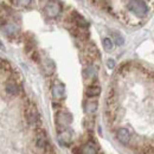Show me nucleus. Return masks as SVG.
Segmentation results:
<instances>
[{"instance_id":"obj_1","label":"nucleus","mask_w":154,"mask_h":154,"mask_svg":"<svg viewBox=\"0 0 154 154\" xmlns=\"http://www.w3.org/2000/svg\"><path fill=\"white\" fill-rule=\"evenodd\" d=\"M24 115H25V119H26L27 123H30V125H36L38 122V110H37L35 103L32 101H30V100H26L25 109H24Z\"/></svg>"},{"instance_id":"obj_2","label":"nucleus","mask_w":154,"mask_h":154,"mask_svg":"<svg viewBox=\"0 0 154 154\" xmlns=\"http://www.w3.org/2000/svg\"><path fill=\"white\" fill-rule=\"evenodd\" d=\"M127 8L136 16L145 17L148 13V6L143 0H129Z\"/></svg>"},{"instance_id":"obj_3","label":"nucleus","mask_w":154,"mask_h":154,"mask_svg":"<svg viewBox=\"0 0 154 154\" xmlns=\"http://www.w3.org/2000/svg\"><path fill=\"white\" fill-rule=\"evenodd\" d=\"M71 121H72V116H71V114H69L66 112L59 110L57 114H56L57 126L59 128H62V131H65V128L71 123Z\"/></svg>"},{"instance_id":"obj_4","label":"nucleus","mask_w":154,"mask_h":154,"mask_svg":"<svg viewBox=\"0 0 154 154\" xmlns=\"http://www.w3.org/2000/svg\"><path fill=\"white\" fill-rule=\"evenodd\" d=\"M44 11H45V13H46L50 18H56L58 14L60 13L62 7H60V5H59L58 2L50 0V1H48V2L45 4Z\"/></svg>"},{"instance_id":"obj_5","label":"nucleus","mask_w":154,"mask_h":154,"mask_svg":"<svg viewBox=\"0 0 154 154\" xmlns=\"http://www.w3.org/2000/svg\"><path fill=\"white\" fill-rule=\"evenodd\" d=\"M48 135L44 128H37L36 129V146L39 149H45L48 146Z\"/></svg>"},{"instance_id":"obj_6","label":"nucleus","mask_w":154,"mask_h":154,"mask_svg":"<svg viewBox=\"0 0 154 154\" xmlns=\"http://www.w3.org/2000/svg\"><path fill=\"white\" fill-rule=\"evenodd\" d=\"M116 139L123 143V145H128L132 140V133L127 129V128H119L116 131Z\"/></svg>"},{"instance_id":"obj_7","label":"nucleus","mask_w":154,"mask_h":154,"mask_svg":"<svg viewBox=\"0 0 154 154\" xmlns=\"http://www.w3.org/2000/svg\"><path fill=\"white\" fill-rule=\"evenodd\" d=\"M70 20H71V24H74L75 26L79 27V29H87L88 27V23L87 20L84 19L81 14H78L77 12H71L70 14Z\"/></svg>"},{"instance_id":"obj_8","label":"nucleus","mask_w":154,"mask_h":154,"mask_svg":"<svg viewBox=\"0 0 154 154\" xmlns=\"http://www.w3.org/2000/svg\"><path fill=\"white\" fill-rule=\"evenodd\" d=\"M42 68H43L44 74L48 75V76H50V75H52L54 71H55V63H54L52 59L45 58V59L42 62Z\"/></svg>"},{"instance_id":"obj_9","label":"nucleus","mask_w":154,"mask_h":154,"mask_svg":"<svg viewBox=\"0 0 154 154\" xmlns=\"http://www.w3.org/2000/svg\"><path fill=\"white\" fill-rule=\"evenodd\" d=\"M5 90L10 95H17L19 93V84L13 79H8L5 83Z\"/></svg>"},{"instance_id":"obj_10","label":"nucleus","mask_w":154,"mask_h":154,"mask_svg":"<svg viewBox=\"0 0 154 154\" xmlns=\"http://www.w3.org/2000/svg\"><path fill=\"white\" fill-rule=\"evenodd\" d=\"M100 94H101V87L97 85V84H94V83L88 85L87 89H85V95L88 97H90V98L98 96Z\"/></svg>"},{"instance_id":"obj_11","label":"nucleus","mask_w":154,"mask_h":154,"mask_svg":"<svg viewBox=\"0 0 154 154\" xmlns=\"http://www.w3.org/2000/svg\"><path fill=\"white\" fill-rule=\"evenodd\" d=\"M64 93H65V89H64V85L60 84V83H56L54 87H52V96L56 100H60L62 97L64 96Z\"/></svg>"},{"instance_id":"obj_12","label":"nucleus","mask_w":154,"mask_h":154,"mask_svg":"<svg viewBox=\"0 0 154 154\" xmlns=\"http://www.w3.org/2000/svg\"><path fill=\"white\" fill-rule=\"evenodd\" d=\"M4 31H5V33H6L7 36H10V37H14V36L18 35V32H19V27H18L16 24L10 23V24H6V26H4Z\"/></svg>"},{"instance_id":"obj_13","label":"nucleus","mask_w":154,"mask_h":154,"mask_svg":"<svg viewBox=\"0 0 154 154\" xmlns=\"http://www.w3.org/2000/svg\"><path fill=\"white\" fill-rule=\"evenodd\" d=\"M81 154H97V147L93 142H87L81 148Z\"/></svg>"},{"instance_id":"obj_14","label":"nucleus","mask_w":154,"mask_h":154,"mask_svg":"<svg viewBox=\"0 0 154 154\" xmlns=\"http://www.w3.org/2000/svg\"><path fill=\"white\" fill-rule=\"evenodd\" d=\"M97 107H98V103L95 100H89L85 102V106H84V109L88 114H94L97 110Z\"/></svg>"},{"instance_id":"obj_15","label":"nucleus","mask_w":154,"mask_h":154,"mask_svg":"<svg viewBox=\"0 0 154 154\" xmlns=\"http://www.w3.org/2000/svg\"><path fill=\"white\" fill-rule=\"evenodd\" d=\"M83 76L85 79H96V69L93 65H89L83 71Z\"/></svg>"},{"instance_id":"obj_16","label":"nucleus","mask_w":154,"mask_h":154,"mask_svg":"<svg viewBox=\"0 0 154 154\" xmlns=\"http://www.w3.org/2000/svg\"><path fill=\"white\" fill-rule=\"evenodd\" d=\"M70 139H71V133H70V131H68V129L62 131V133L59 135V141H60V143L66 145V143L70 141Z\"/></svg>"},{"instance_id":"obj_17","label":"nucleus","mask_w":154,"mask_h":154,"mask_svg":"<svg viewBox=\"0 0 154 154\" xmlns=\"http://www.w3.org/2000/svg\"><path fill=\"white\" fill-rule=\"evenodd\" d=\"M102 45H103L104 50L109 52V51H112L113 48H114V40L110 38H104L103 39V42H102Z\"/></svg>"},{"instance_id":"obj_18","label":"nucleus","mask_w":154,"mask_h":154,"mask_svg":"<svg viewBox=\"0 0 154 154\" xmlns=\"http://www.w3.org/2000/svg\"><path fill=\"white\" fill-rule=\"evenodd\" d=\"M0 65H1V72L2 74H5V72H12V66H11V64L7 60L1 59Z\"/></svg>"},{"instance_id":"obj_19","label":"nucleus","mask_w":154,"mask_h":154,"mask_svg":"<svg viewBox=\"0 0 154 154\" xmlns=\"http://www.w3.org/2000/svg\"><path fill=\"white\" fill-rule=\"evenodd\" d=\"M113 37H114V42H115L116 45H123V43H125V38H123L120 33H117V32H113Z\"/></svg>"},{"instance_id":"obj_20","label":"nucleus","mask_w":154,"mask_h":154,"mask_svg":"<svg viewBox=\"0 0 154 154\" xmlns=\"http://www.w3.org/2000/svg\"><path fill=\"white\" fill-rule=\"evenodd\" d=\"M31 57H32V59H33V60L39 62V54L37 52V51H35V50H33V51H32V56H31Z\"/></svg>"},{"instance_id":"obj_21","label":"nucleus","mask_w":154,"mask_h":154,"mask_svg":"<svg viewBox=\"0 0 154 154\" xmlns=\"http://www.w3.org/2000/svg\"><path fill=\"white\" fill-rule=\"evenodd\" d=\"M31 2V0H19V5L21 6H29Z\"/></svg>"},{"instance_id":"obj_22","label":"nucleus","mask_w":154,"mask_h":154,"mask_svg":"<svg viewBox=\"0 0 154 154\" xmlns=\"http://www.w3.org/2000/svg\"><path fill=\"white\" fill-rule=\"evenodd\" d=\"M107 65H108V68L113 69V68L115 66V63H114V60H113V59H108V62H107Z\"/></svg>"},{"instance_id":"obj_23","label":"nucleus","mask_w":154,"mask_h":154,"mask_svg":"<svg viewBox=\"0 0 154 154\" xmlns=\"http://www.w3.org/2000/svg\"><path fill=\"white\" fill-rule=\"evenodd\" d=\"M12 5H14V6H18L19 5V0H8Z\"/></svg>"}]
</instances>
